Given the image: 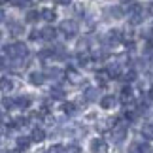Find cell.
I'll list each match as a JSON object with an SVG mask.
<instances>
[{
    "label": "cell",
    "instance_id": "6da1fadb",
    "mask_svg": "<svg viewBox=\"0 0 153 153\" xmlns=\"http://www.w3.org/2000/svg\"><path fill=\"white\" fill-rule=\"evenodd\" d=\"M4 51L8 53L11 59H15V61H21L23 57H27V55H28L27 45H25V44H21V42H17V44H13V45H6Z\"/></svg>",
    "mask_w": 153,
    "mask_h": 153
},
{
    "label": "cell",
    "instance_id": "7a4b0ae2",
    "mask_svg": "<svg viewBox=\"0 0 153 153\" xmlns=\"http://www.w3.org/2000/svg\"><path fill=\"white\" fill-rule=\"evenodd\" d=\"M59 30H61L66 38H74L76 34H78V23H76V21H70V19L61 21V25H59Z\"/></svg>",
    "mask_w": 153,
    "mask_h": 153
},
{
    "label": "cell",
    "instance_id": "3957f363",
    "mask_svg": "<svg viewBox=\"0 0 153 153\" xmlns=\"http://www.w3.org/2000/svg\"><path fill=\"white\" fill-rule=\"evenodd\" d=\"M144 17H146V11L140 8V6H132V10H131V23L132 25H140V23L144 21Z\"/></svg>",
    "mask_w": 153,
    "mask_h": 153
},
{
    "label": "cell",
    "instance_id": "277c9868",
    "mask_svg": "<svg viewBox=\"0 0 153 153\" xmlns=\"http://www.w3.org/2000/svg\"><path fill=\"white\" fill-rule=\"evenodd\" d=\"M125 136H127V128L125 127H114V131H111V140H114L115 144H119V142H123L125 140Z\"/></svg>",
    "mask_w": 153,
    "mask_h": 153
},
{
    "label": "cell",
    "instance_id": "5b68a950",
    "mask_svg": "<svg viewBox=\"0 0 153 153\" xmlns=\"http://www.w3.org/2000/svg\"><path fill=\"white\" fill-rule=\"evenodd\" d=\"M106 44H110V45H115V44H119L121 42V32L119 30H110L108 34H106Z\"/></svg>",
    "mask_w": 153,
    "mask_h": 153
},
{
    "label": "cell",
    "instance_id": "8992f818",
    "mask_svg": "<svg viewBox=\"0 0 153 153\" xmlns=\"http://www.w3.org/2000/svg\"><path fill=\"white\" fill-rule=\"evenodd\" d=\"M91 151L93 153H106V142L100 138H95L91 142Z\"/></svg>",
    "mask_w": 153,
    "mask_h": 153
},
{
    "label": "cell",
    "instance_id": "52a82bcc",
    "mask_svg": "<svg viewBox=\"0 0 153 153\" xmlns=\"http://www.w3.org/2000/svg\"><path fill=\"white\" fill-rule=\"evenodd\" d=\"M44 79H45V74H42V72H30V76H28V81L32 85H42Z\"/></svg>",
    "mask_w": 153,
    "mask_h": 153
},
{
    "label": "cell",
    "instance_id": "ba28073f",
    "mask_svg": "<svg viewBox=\"0 0 153 153\" xmlns=\"http://www.w3.org/2000/svg\"><path fill=\"white\" fill-rule=\"evenodd\" d=\"M144 151H148V146L142 142H132L128 146V153H144Z\"/></svg>",
    "mask_w": 153,
    "mask_h": 153
},
{
    "label": "cell",
    "instance_id": "9c48e42d",
    "mask_svg": "<svg viewBox=\"0 0 153 153\" xmlns=\"http://www.w3.org/2000/svg\"><path fill=\"white\" fill-rule=\"evenodd\" d=\"M0 89H2L4 93H10L11 89H13V81H11L10 78H2L0 79Z\"/></svg>",
    "mask_w": 153,
    "mask_h": 153
},
{
    "label": "cell",
    "instance_id": "30bf717a",
    "mask_svg": "<svg viewBox=\"0 0 153 153\" xmlns=\"http://www.w3.org/2000/svg\"><path fill=\"white\" fill-rule=\"evenodd\" d=\"M100 106H102L104 110H110V108H114V106H115V98H114V97H102Z\"/></svg>",
    "mask_w": 153,
    "mask_h": 153
},
{
    "label": "cell",
    "instance_id": "8fae6325",
    "mask_svg": "<svg viewBox=\"0 0 153 153\" xmlns=\"http://www.w3.org/2000/svg\"><path fill=\"white\" fill-rule=\"evenodd\" d=\"M32 142H44V138H45V132L42 131V128H34L32 131Z\"/></svg>",
    "mask_w": 153,
    "mask_h": 153
},
{
    "label": "cell",
    "instance_id": "7c38bea8",
    "mask_svg": "<svg viewBox=\"0 0 153 153\" xmlns=\"http://www.w3.org/2000/svg\"><path fill=\"white\" fill-rule=\"evenodd\" d=\"M132 98V89L131 87H123V91H121V102H128Z\"/></svg>",
    "mask_w": 153,
    "mask_h": 153
},
{
    "label": "cell",
    "instance_id": "4fadbf2b",
    "mask_svg": "<svg viewBox=\"0 0 153 153\" xmlns=\"http://www.w3.org/2000/svg\"><path fill=\"white\" fill-rule=\"evenodd\" d=\"M30 140L32 138H25V136H21V138H17V148H19L21 151H25L28 146H30Z\"/></svg>",
    "mask_w": 153,
    "mask_h": 153
},
{
    "label": "cell",
    "instance_id": "5bb4252c",
    "mask_svg": "<svg viewBox=\"0 0 153 153\" xmlns=\"http://www.w3.org/2000/svg\"><path fill=\"white\" fill-rule=\"evenodd\" d=\"M55 28H53V27H45L44 28V30H42V38H45V40H53V38H55Z\"/></svg>",
    "mask_w": 153,
    "mask_h": 153
},
{
    "label": "cell",
    "instance_id": "9a60e30c",
    "mask_svg": "<svg viewBox=\"0 0 153 153\" xmlns=\"http://www.w3.org/2000/svg\"><path fill=\"white\" fill-rule=\"evenodd\" d=\"M51 97L61 100V98H64V89L62 87H51Z\"/></svg>",
    "mask_w": 153,
    "mask_h": 153
},
{
    "label": "cell",
    "instance_id": "2e32d148",
    "mask_svg": "<svg viewBox=\"0 0 153 153\" xmlns=\"http://www.w3.org/2000/svg\"><path fill=\"white\" fill-rule=\"evenodd\" d=\"M38 17H40L38 11H36V10H30V11H27V17H25V19H27L28 23H36Z\"/></svg>",
    "mask_w": 153,
    "mask_h": 153
},
{
    "label": "cell",
    "instance_id": "e0dca14e",
    "mask_svg": "<svg viewBox=\"0 0 153 153\" xmlns=\"http://www.w3.org/2000/svg\"><path fill=\"white\" fill-rule=\"evenodd\" d=\"M15 104L19 106V108H28V106H30V98H28V97H19L15 100Z\"/></svg>",
    "mask_w": 153,
    "mask_h": 153
},
{
    "label": "cell",
    "instance_id": "ac0fdd59",
    "mask_svg": "<svg viewBox=\"0 0 153 153\" xmlns=\"http://www.w3.org/2000/svg\"><path fill=\"white\" fill-rule=\"evenodd\" d=\"M42 17H44L45 21H55L57 13H55V11H53V10H44V11H42Z\"/></svg>",
    "mask_w": 153,
    "mask_h": 153
},
{
    "label": "cell",
    "instance_id": "d6986e66",
    "mask_svg": "<svg viewBox=\"0 0 153 153\" xmlns=\"http://www.w3.org/2000/svg\"><path fill=\"white\" fill-rule=\"evenodd\" d=\"M66 76H68L70 79H72V83H79V79H81V78H79V74L76 72V70H72V68H70L68 72H66Z\"/></svg>",
    "mask_w": 153,
    "mask_h": 153
},
{
    "label": "cell",
    "instance_id": "ffe728a7",
    "mask_svg": "<svg viewBox=\"0 0 153 153\" xmlns=\"http://www.w3.org/2000/svg\"><path fill=\"white\" fill-rule=\"evenodd\" d=\"M142 134L148 140H153V125H146L144 128H142Z\"/></svg>",
    "mask_w": 153,
    "mask_h": 153
},
{
    "label": "cell",
    "instance_id": "44dd1931",
    "mask_svg": "<svg viewBox=\"0 0 153 153\" xmlns=\"http://www.w3.org/2000/svg\"><path fill=\"white\" fill-rule=\"evenodd\" d=\"M106 70H108L110 78H117V76H119V66H117V64H111V66H108Z\"/></svg>",
    "mask_w": 153,
    "mask_h": 153
},
{
    "label": "cell",
    "instance_id": "7402d4cb",
    "mask_svg": "<svg viewBox=\"0 0 153 153\" xmlns=\"http://www.w3.org/2000/svg\"><path fill=\"white\" fill-rule=\"evenodd\" d=\"M97 79L100 81V83H106V81L110 79V74H108V70H102V72H98V74H97Z\"/></svg>",
    "mask_w": 153,
    "mask_h": 153
},
{
    "label": "cell",
    "instance_id": "603a6c76",
    "mask_svg": "<svg viewBox=\"0 0 153 153\" xmlns=\"http://www.w3.org/2000/svg\"><path fill=\"white\" fill-rule=\"evenodd\" d=\"M8 28H10L13 34H21V32H23V25H19V23H10Z\"/></svg>",
    "mask_w": 153,
    "mask_h": 153
},
{
    "label": "cell",
    "instance_id": "cb8c5ba5",
    "mask_svg": "<svg viewBox=\"0 0 153 153\" xmlns=\"http://www.w3.org/2000/svg\"><path fill=\"white\" fill-rule=\"evenodd\" d=\"M2 102H4V108H6V110H11V108H15V106H17L13 98H8V97H6Z\"/></svg>",
    "mask_w": 153,
    "mask_h": 153
},
{
    "label": "cell",
    "instance_id": "d4e9b609",
    "mask_svg": "<svg viewBox=\"0 0 153 153\" xmlns=\"http://www.w3.org/2000/svg\"><path fill=\"white\" fill-rule=\"evenodd\" d=\"M48 153H68V151H66V148H62V146L57 144V146H51Z\"/></svg>",
    "mask_w": 153,
    "mask_h": 153
},
{
    "label": "cell",
    "instance_id": "484cf974",
    "mask_svg": "<svg viewBox=\"0 0 153 153\" xmlns=\"http://www.w3.org/2000/svg\"><path fill=\"white\" fill-rule=\"evenodd\" d=\"M62 110L66 111L68 115H72L74 111H76V104H74V102H68V104H64V106H62Z\"/></svg>",
    "mask_w": 153,
    "mask_h": 153
},
{
    "label": "cell",
    "instance_id": "4316f807",
    "mask_svg": "<svg viewBox=\"0 0 153 153\" xmlns=\"http://www.w3.org/2000/svg\"><path fill=\"white\" fill-rule=\"evenodd\" d=\"M45 74H48L49 78H55V79H59V78H61V70H57V68H49Z\"/></svg>",
    "mask_w": 153,
    "mask_h": 153
},
{
    "label": "cell",
    "instance_id": "83f0119b",
    "mask_svg": "<svg viewBox=\"0 0 153 153\" xmlns=\"http://www.w3.org/2000/svg\"><path fill=\"white\" fill-rule=\"evenodd\" d=\"M13 6H17V8H25V6H28V0H10Z\"/></svg>",
    "mask_w": 153,
    "mask_h": 153
},
{
    "label": "cell",
    "instance_id": "f1b7e54d",
    "mask_svg": "<svg viewBox=\"0 0 153 153\" xmlns=\"http://www.w3.org/2000/svg\"><path fill=\"white\" fill-rule=\"evenodd\" d=\"M85 97H87V100H95V98H97V91L95 89H87Z\"/></svg>",
    "mask_w": 153,
    "mask_h": 153
},
{
    "label": "cell",
    "instance_id": "f546056e",
    "mask_svg": "<svg viewBox=\"0 0 153 153\" xmlns=\"http://www.w3.org/2000/svg\"><path fill=\"white\" fill-rule=\"evenodd\" d=\"M66 151L68 153H81V148H79V146H76V144H72V146H68V148H66Z\"/></svg>",
    "mask_w": 153,
    "mask_h": 153
},
{
    "label": "cell",
    "instance_id": "4dcf8cb0",
    "mask_svg": "<svg viewBox=\"0 0 153 153\" xmlns=\"http://www.w3.org/2000/svg\"><path fill=\"white\" fill-rule=\"evenodd\" d=\"M38 38H42V30H32L30 32V40H38Z\"/></svg>",
    "mask_w": 153,
    "mask_h": 153
},
{
    "label": "cell",
    "instance_id": "1f68e13d",
    "mask_svg": "<svg viewBox=\"0 0 153 153\" xmlns=\"http://www.w3.org/2000/svg\"><path fill=\"white\" fill-rule=\"evenodd\" d=\"M134 78H136V72H128V74H125V81H134Z\"/></svg>",
    "mask_w": 153,
    "mask_h": 153
},
{
    "label": "cell",
    "instance_id": "d6a6232c",
    "mask_svg": "<svg viewBox=\"0 0 153 153\" xmlns=\"http://www.w3.org/2000/svg\"><path fill=\"white\" fill-rule=\"evenodd\" d=\"M110 13H111V15H115V17H121L123 11H121L119 8H115V10H110Z\"/></svg>",
    "mask_w": 153,
    "mask_h": 153
},
{
    "label": "cell",
    "instance_id": "836d02e7",
    "mask_svg": "<svg viewBox=\"0 0 153 153\" xmlns=\"http://www.w3.org/2000/svg\"><path fill=\"white\" fill-rule=\"evenodd\" d=\"M72 0H57V4H61V6H68Z\"/></svg>",
    "mask_w": 153,
    "mask_h": 153
},
{
    "label": "cell",
    "instance_id": "e575fe53",
    "mask_svg": "<svg viewBox=\"0 0 153 153\" xmlns=\"http://www.w3.org/2000/svg\"><path fill=\"white\" fill-rule=\"evenodd\" d=\"M0 21H6V13H4L2 8H0Z\"/></svg>",
    "mask_w": 153,
    "mask_h": 153
},
{
    "label": "cell",
    "instance_id": "d590c367",
    "mask_svg": "<svg viewBox=\"0 0 153 153\" xmlns=\"http://www.w3.org/2000/svg\"><path fill=\"white\" fill-rule=\"evenodd\" d=\"M134 0H121V4H132Z\"/></svg>",
    "mask_w": 153,
    "mask_h": 153
},
{
    "label": "cell",
    "instance_id": "8d00e7d4",
    "mask_svg": "<svg viewBox=\"0 0 153 153\" xmlns=\"http://www.w3.org/2000/svg\"><path fill=\"white\" fill-rule=\"evenodd\" d=\"M149 98L153 100V87H151V91H149Z\"/></svg>",
    "mask_w": 153,
    "mask_h": 153
},
{
    "label": "cell",
    "instance_id": "74e56055",
    "mask_svg": "<svg viewBox=\"0 0 153 153\" xmlns=\"http://www.w3.org/2000/svg\"><path fill=\"white\" fill-rule=\"evenodd\" d=\"M4 68V61H2V59H0V70H2Z\"/></svg>",
    "mask_w": 153,
    "mask_h": 153
},
{
    "label": "cell",
    "instance_id": "f35d334b",
    "mask_svg": "<svg viewBox=\"0 0 153 153\" xmlns=\"http://www.w3.org/2000/svg\"><path fill=\"white\" fill-rule=\"evenodd\" d=\"M149 13H153V4H151V8H149Z\"/></svg>",
    "mask_w": 153,
    "mask_h": 153
}]
</instances>
